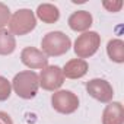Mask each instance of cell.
Masks as SVG:
<instances>
[{"label":"cell","instance_id":"cell-18","mask_svg":"<svg viewBox=\"0 0 124 124\" xmlns=\"http://www.w3.org/2000/svg\"><path fill=\"white\" fill-rule=\"evenodd\" d=\"M0 124H13L10 115L5 111H0Z\"/></svg>","mask_w":124,"mask_h":124},{"label":"cell","instance_id":"cell-12","mask_svg":"<svg viewBox=\"0 0 124 124\" xmlns=\"http://www.w3.org/2000/svg\"><path fill=\"white\" fill-rule=\"evenodd\" d=\"M37 16L45 22V23H54L58 21L60 18V12L58 9L54 6V5H50V3H44V5H39L38 9H37Z\"/></svg>","mask_w":124,"mask_h":124},{"label":"cell","instance_id":"cell-10","mask_svg":"<svg viewBox=\"0 0 124 124\" xmlns=\"http://www.w3.org/2000/svg\"><path fill=\"white\" fill-rule=\"evenodd\" d=\"M88 73V63L82 58H73L67 61L66 66L63 67L64 78L69 79H80Z\"/></svg>","mask_w":124,"mask_h":124},{"label":"cell","instance_id":"cell-11","mask_svg":"<svg viewBox=\"0 0 124 124\" xmlns=\"http://www.w3.org/2000/svg\"><path fill=\"white\" fill-rule=\"evenodd\" d=\"M92 25V15L86 10H78L75 13L70 15L69 18V26L73 31H79V32H86V29H89Z\"/></svg>","mask_w":124,"mask_h":124},{"label":"cell","instance_id":"cell-2","mask_svg":"<svg viewBox=\"0 0 124 124\" xmlns=\"http://www.w3.org/2000/svg\"><path fill=\"white\" fill-rule=\"evenodd\" d=\"M72 45L70 38L60 32V31H53L48 32L42 41H41V47H42V53L47 57H57V55H63L69 51Z\"/></svg>","mask_w":124,"mask_h":124},{"label":"cell","instance_id":"cell-14","mask_svg":"<svg viewBox=\"0 0 124 124\" xmlns=\"http://www.w3.org/2000/svg\"><path fill=\"white\" fill-rule=\"evenodd\" d=\"M107 53L112 61L123 63L124 61V42L121 39H111L107 45Z\"/></svg>","mask_w":124,"mask_h":124},{"label":"cell","instance_id":"cell-5","mask_svg":"<svg viewBox=\"0 0 124 124\" xmlns=\"http://www.w3.org/2000/svg\"><path fill=\"white\" fill-rule=\"evenodd\" d=\"M51 104L60 114H72L79 108V98L70 91H55L51 96Z\"/></svg>","mask_w":124,"mask_h":124},{"label":"cell","instance_id":"cell-15","mask_svg":"<svg viewBox=\"0 0 124 124\" xmlns=\"http://www.w3.org/2000/svg\"><path fill=\"white\" fill-rule=\"evenodd\" d=\"M10 93H12V85H10V82L6 78L0 76V101L9 99Z\"/></svg>","mask_w":124,"mask_h":124},{"label":"cell","instance_id":"cell-3","mask_svg":"<svg viewBox=\"0 0 124 124\" xmlns=\"http://www.w3.org/2000/svg\"><path fill=\"white\" fill-rule=\"evenodd\" d=\"M37 25V19L34 12H31L29 9H21L18 12H15L10 16L9 21V29L12 35H25L28 32H31Z\"/></svg>","mask_w":124,"mask_h":124},{"label":"cell","instance_id":"cell-8","mask_svg":"<svg viewBox=\"0 0 124 124\" xmlns=\"http://www.w3.org/2000/svg\"><path fill=\"white\" fill-rule=\"evenodd\" d=\"M22 63L29 69H44L48 66V57L35 47H26L21 53Z\"/></svg>","mask_w":124,"mask_h":124},{"label":"cell","instance_id":"cell-16","mask_svg":"<svg viewBox=\"0 0 124 124\" xmlns=\"http://www.w3.org/2000/svg\"><path fill=\"white\" fill-rule=\"evenodd\" d=\"M10 21V12L9 8L5 3H0V29H3Z\"/></svg>","mask_w":124,"mask_h":124},{"label":"cell","instance_id":"cell-1","mask_svg":"<svg viewBox=\"0 0 124 124\" xmlns=\"http://www.w3.org/2000/svg\"><path fill=\"white\" fill-rule=\"evenodd\" d=\"M39 88V78L32 70L19 72L12 80V89L19 98L31 99L37 95Z\"/></svg>","mask_w":124,"mask_h":124},{"label":"cell","instance_id":"cell-13","mask_svg":"<svg viewBox=\"0 0 124 124\" xmlns=\"http://www.w3.org/2000/svg\"><path fill=\"white\" fill-rule=\"evenodd\" d=\"M15 48H16L15 37L6 29H0V55H9L15 51Z\"/></svg>","mask_w":124,"mask_h":124},{"label":"cell","instance_id":"cell-6","mask_svg":"<svg viewBox=\"0 0 124 124\" xmlns=\"http://www.w3.org/2000/svg\"><path fill=\"white\" fill-rule=\"evenodd\" d=\"M39 86L45 91H57L64 83V75L58 66H47L39 73Z\"/></svg>","mask_w":124,"mask_h":124},{"label":"cell","instance_id":"cell-7","mask_svg":"<svg viewBox=\"0 0 124 124\" xmlns=\"http://www.w3.org/2000/svg\"><path fill=\"white\" fill-rule=\"evenodd\" d=\"M88 93L99 102H109L114 96V89L105 79H92L86 83Z\"/></svg>","mask_w":124,"mask_h":124},{"label":"cell","instance_id":"cell-9","mask_svg":"<svg viewBox=\"0 0 124 124\" xmlns=\"http://www.w3.org/2000/svg\"><path fill=\"white\" fill-rule=\"evenodd\" d=\"M124 108L121 102H109L102 112V124H123Z\"/></svg>","mask_w":124,"mask_h":124},{"label":"cell","instance_id":"cell-17","mask_svg":"<svg viewBox=\"0 0 124 124\" xmlns=\"http://www.w3.org/2000/svg\"><path fill=\"white\" fill-rule=\"evenodd\" d=\"M104 8L108 9L109 12H118L123 8V2L117 0V2H104Z\"/></svg>","mask_w":124,"mask_h":124},{"label":"cell","instance_id":"cell-4","mask_svg":"<svg viewBox=\"0 0 124 124\" xmlns=\"http://www.w3.org/2000/svg\"><path fill=\"white\" fill-rule=\"evenodd\" d=\"M99 44H101V37L98 35V32H93V31L83 32L75 41V53L82 60L88 58L98 51Z\"/></svg>","mask_w":124,"mask_h":124}]
</instances>
